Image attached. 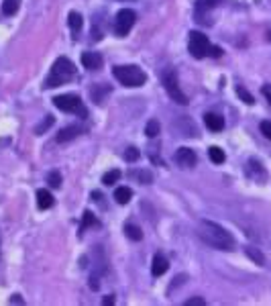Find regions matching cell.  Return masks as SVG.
Wrapping results in <instances>:
<instances>
[{
    "label": "cell",
    "mask_w": 271,
    "mask_h": 306,
    "mask_svg": "<svg viewBox=\"0 0 271 306\" xmlns=\"http://www.w3.org/2000/svg\"><path fill=\"white\" fill-rule=\"evenodd\" d=\"M198 237L206 245H210L214 249H221V251L235 249V237L227 229H223L219 223H214V221H200V225H198Z\"/></svg>",
    "instance_id": "cell-1"
},
{
    "label": "cell",
    "mask_w": 271,
    "mask_h": 306,
    "mask_svg": "<svg viewBox=\"0 0 271 306\" xmlns=\"http://www.w3.org/2000/svg\"><path fill=\"white\" fill-rule=\"evenodd\" d=\"M74 76H76V66L68 58H58L56 64L51 66L47 78H45L43 88H58V86L70 82Z\"/></svg>",
    "instance_id": "cell-2"
},
{
    "label": "cell",
    "mask_w": 271,
    "mask_h": 306,
    "mask_svg": "<svg viewBox=\"0 0 271 306\" xmlns=\"http://www.w3.org/2000/svg\"><path fill=\"white\" fill-rule=\"evenodd\" d=\"M115 78L127 88H139L147 82V74L139 66H119L115 68Z\"/></svg>",
    "instance_id": "cell-3"
},
{
    "label": "cell",
    "mask_w": 271,
    "mask_h": 306,
    "mask_svg": "<svg viewBox=\"0 0 271 306\" xmlns=\"http://www.w3.org/2000/svg\"><path fill=\"white\" fill-rule=\"evenodd\" d=\"M161 82H164V88L168 90V94H170V98H172L174 102H178V105H182V107L188 105V96L182 92L180 82H178V76H176V72H174L172 68H168L164 74H161Z\"/></svg>",
    "instance_id": "cell-4"
},
{
    "label": "cell",
    "mask_w": 271,
    "mask_h": 306,
    "mask_svg": "<svg viewBox=\"0 0 271 306\" xmlns=\"http://www.w3.org/2000/svg\"><path fill=\"white\" fill-rule=\"evenodd\" d=\"M53 105H56L60 111H64V113H74V115H80L82 119L88 117V111H86V107H84V102H82L80 96H76V94L56 96V98H53Z\"/></svg>",
    "instance_id": "cell-5"
},
{
    "label": "cell",
    "mask_w": 271,
    "mask_h": 306,
    "mask_svg": "<svg viewBox=\"0 0 271 306\" xmlns=\"http://www.w3.org/2000/svg\"><path fill=\"white\" fill-rule=\"evenodd\" d=\"M188 49H190V54L192 58L196 60H202L208 56V49H210V41L204 33L200 31H192L190 33V41H188Z\"/></svg>",
    "instance_id": "cell-6"
},
{
    "label": "cell",
    "mask_w": 271,
    "mask_h": 306,
    "mask_svg": "<svg viewBox=\"0 0 271 306\" xmlns=\"http://www.w3.org/2000/svg\"><path fill=\"white\" fill-rule=\"evenodd\" d=\"M135 21H137L135 11H131V9H123V11H119V13H117V17H115V33H117L119 37H127V35H129V31L133 29Z\"/></svg>",
    "instance_id": "cell-7"
},
{
    "label": "cell",
    "mask_w": 271,
    "mask_h": 306,
    "mask_svg": "<svg viewBox=\"0 0 271 306\" xmlns=\"http://www.w3.org/2000/svg\"><path fill=\"white\" fill-rule=\"evenodd\" d=\"M174 160H176V164H178L180 168H186V170L194 168V166H196V162H198L194 149H190V147H180V149L176 151Z\"/></svg>",
    "instance_id": "cell-8"
},
{
    "label": "cell",
    "mask_w": 271,
    "mask_h": 306,
    "mask_svg": "<svg viewBox=\"0 0 271 306\" xmlns=\"http://www.w3.org/2000/svg\"><path fill=\"white\" fill-rule=\"evenodd\" d=\"M82 64L88 70H100L102 64H104V60H102L100 54H96V51H86V54L82 56Z\"/></svg>",
    "instance_id": "cell-9"
},
{
    "label": "cell",
    "mask_w": 271,
    "mask_h": 306,
    "mask_svg": "<svg viewBox=\"0 0 271 306\" xmlns=\"http://www.w3.org/2000/svg\"><path fill=\"white\" fill-rule=\"evenodd\" d=\"M168 268H170V264H168V260H166V255L155 253L153 266H151V274H153L155 278H159V276H164V274L168 272Z\"/></svg>",
    "instance_id": "cell-10"
},
{
    "label": "cell",
    "mask_w": 271,
    "mask_h": 306,
    "mask_svg": "<svg viewBox=\"0 0 271 306\" xmlns=\"http://www.w3.org/2000/svg\"><path fill=\"white\" fill-rule=\"evenodd\" d=\"M204 123H206V127H208L210 131H214V133H219V131L225 129V119H223L221 115H216V113H206V115H204Z\"/></svg>",
    "instance_id": "cell-11"
},
{
    "label": "cell",
    "mask_w": 271,
    "mask_h": 306,
    "mask_svg": "<svg viewBox=\"0 0 271 306\" xmlns=\"http://www.w3.org/2000/svg\"><path fill=\"white\" fill-rule=\"evenodd\" d=\"M82 133H84V129H82L80 125H70V127H66L64 131L58 133V143H68V141L76 139V137L82 135Z\"/></svg>",
    "instance_id": "cell-12"
},
{
    "label": "cell",
    "mask_w": 271,
    "mask_h": 306,
    "mask_svg": "<svg viewBox=\"0 0 271 306\" xmlns=\"http://www.w3.org/2000/svg\"><path fill=\"white\" fill-rule=\"evenodd\" d=\"M37 207H39L41 211H47V209L53 207V194H51L49 190H45V188L37 190Z\"/></svg>",
    "instance_id": "cell-13"
},
{
    "label": "cell",
    "mask_w": 271,
    "mask_h": 306,
    "mask_svg": "<svg viewBox=\"0 0 271 306\" xmlns=\"http://www.w3.org/2000/svg\"><path fill=\"white\" fill-rule=\"evenodd\" d=\"M247 174H249L251 178H255V180H263V178H265V170L261 168V164H259L257 160H249V164H247Z\"/></svg>",
    "instance_id": "cell-14"
},
{
    "label": "cell",
    "mask_w": 271,
    "mask_h": 306,
    "mask_svg": "<svg viewBox=\"0 0 271 306\" xmlns=\"http://www.w3.org/2000/svg\"><path fill=\"white\" fill-rule=\"evenodd\" d=\"M219 3H221V0H198V5H196V17H198V21H202L204 11H210L214 7H219Z\"/></svg>",
    "instance_id": "cell-15"
},
{
    "label": "cell",
    "mask_w": 271,
    "mask_h": 306,
    "mask_svg": "<svg viewBox=\"0 0 271 306\" xmlns=\"http://www.w3.org/2000/svg\"><path fill=\"white\" fill-rule=\"evenodd\" d=\"M115 198H117L119 204H129L131 198H133V190L129 186H121V188L115 190Z\"/></svg>",
    "instance_id": "cell-16"
},
{
    "label": "cell",
    "mask_w": 271,
    "mask_h": 306,
    "mask_svg": "<svg viewBox=\"0 0 271 306\" xmlns=\"http://www.w3.org/2000/svg\"><path fill=\"white\" fill-rule=\"evenodd\" d=\"M68 25H70V29H72L74 33H80V29H82V25H84L82 15H80V13H76V11H72V13H70V17H68Z\"/></svg>",
    "instance_id": "cell-17"
},
{
    "label": "cell",
    "mask_w": 271,
    "mask_h": 306,
    "mask_svg": "<svg viewBox=\"0 0 271 306\" xmlns=\"http://www.w3.org/2000/svg\"><path fill=\"white\" fill-rule=\"evenodd\" d=\"M125 235H127L131 241H141V239H143V231H141L137 225H133V223H127V225H125Z\"/></svg>",
    "instance_id": "cell-18"
},
{
    "label": "cell",
    "mask_w": 271,
    "mask_h": 306,
    "mask_svg": "<svg viewBox=\"0 0 271 306\" xmlns=\"http://www.w3.org/2000/svg\"><path fill=\"white\" fill-rule=\"evenodd\" d=\"M245 253L249 255V258H251L257 266H265V255H263L257 247H245Z\"/></svg>",
    "instance_id": "cell-19"
},
{
    "label": "cell",
    "mask_w": 271,
    "mask_h": 306,
    "mask_svg": "<svg viewBox=\"0 0 271 306\" xmlns=\"http://www.w3.org/2000/svg\"><path fill=\"white\" fill-rule=\"evenodd\" d=\"M19 9H21V0H5V3H3V13H5L7 17L17 15Z\"/></svg>",
    "instance_id": "cell-20"
},
{
    "label": "cell",
    "mask_w": 271,
    "mask_h": 306,
    "mask_svg": "<svg viewBox=\"0 0 271 306\" xmlns=\"http://www.w3.org/2000/svg\"><path fill=\"white\" fill-rule=\"evenodd\" d=\"M88 227H98V219H96L90 211H86V213H84V219H82V225H80V235H82Z\"/></svg>",
    "instance_id": "cell-21"
},
{
    "label": "cell",
    "mask_w": 271,
    "mask_h": 306,
    "mask_svg": "<svg viewBox=\"0 0 271 306\" xmlns=\"http://www.w3.org/2000/svg\"><path fill=\"white\" fill-rule=\"evenodd\" d=\"M208 156H210V160H212L214 164H223V162L227 160L225 151H223L221 147H210V149H208Z\"/></svg>",
    "instance_id": "cell-22"
},
{
    "label": "cell",
    "mask_w": 271,
    "mask_h": 306,
    "mask_svg": "<svg viewBox=\"0 0 271 306\" xmlns=\"http://www.w3.org/2000/svg\"><path fill=\"white\" fill-rule=\"evenodd\" d=\"M119 178H121V172H119V170H111V172H106V174L102 176V184L113 186L115 182H119Z\"/></svg>",
    "instance_id": "cell-23"
},
{
    "label": "cell",
    "mask_w": 271,
    "mask_h": 306,
    "mask_svg": "<svg viewBox=\"0 0 271 306\" xmlns=\"http://www.w3.org/2000/svg\"><path fill=\"white\" fill-rule=\"evenodd\" d=\"M108 92H111V88H108V86H96V88H92V90H90V94H92L94 102H102V96H104V94H108Z\"/></svg>",
    "instance_id": "cell-24"
},
{
    "label": "cell",
    "mask_w": 271,
    "mask_h": 306,
    "mask_svg": "<svg viewBox=\"0 0 271 306\" xmlns=\"http://www.w3.org/2000/svg\"><path fill=\"white\" fill-rule=\"evenodd\" d=\"M145 133H147V137H151V139H153V137H157V135L161 133L159 123H157L155 119H153V121H149V123H147V127H145Z\"/></svg>",
    "instance_id": "cell-25"
},
{
    "label": "cell",
    "mask_w": 271,
    "mask_h": 306,
    "mask_svg": "<svg viewBox=\"0 0 271 306\" xmlns=\"http://www.w3.org/2000/svg\"><path fill=\"white\" fill-rule=\"evenodd\" d=\"M47 182L51 188H60L62 186V174L60 172H49L47 174Z\"/></svg>",
    "instance_id": "cell-26"
},
{
    "label": "cell",
    "mask_w": 271,
    "mask_h": 306,
    "mask_svg": "<svg viewBox=\"0 0 271 306\" xmlns=\"http://www.w3.org/2000/svg\"><path fill=\"white\" fill-rule=\"evenodd\" d=\"M51 125H53V117H45V119L35 127V135H43Z\"/></svg>",
    "instance_id": "cell-27"
},
{
    "label": "cell",
    "mask_w": 271,
    "mask_h": 306,
    "mask_svg": "<svg viewBox=\"0 0 271 306\" xmlns=\"http://www.w3.org/2000/svg\"><path fill=\"white\" fill-rule=\"evenodd\" d=\"M139 158H141V153H139L137 147H129V149L125 151V160H127V162H137Z\"/></svg>",
    "instance_id": "cell-28"
},
{
    "label": "cell",
    "mask_w": 271,
    "mask_h": 306,
    "mask_svg": "<svg viewBox=\"0 0 271 306\" xmlns=\"http://www.w3.org/2000/svg\"><path fill=\"white\" fill-rule=\"evenodd\" d=\"M237 94L243 98V102H247V105H253V102H255V98H253V96H251L243 86H237Z\"/></svg>",
    "instance_id": "cell-29"
},
{
    "label": "cell",
    "mask_w": 271,
    "mask_h": 306,
    "mask_svg": "<svg viewBox=\"0 0 271 306\" xmlns=\"http://www.w3.org/2000/svg\"><path fill=\"white\" fill-rule=\"evenodd\" d=\"M135 176L141 180V184H151V182H153V176H151V172H137Z\"/></svg>",
    "instance_id": "cell-30"
},
{
    "label": "cell",
    "mask_w": 271,
    "mask_h": 306,
    "mask_svg": "<svg viewBox=\"0 0 271 306\" xmlns=\"http://www.w3.org/2000/svg\"><path fill=\"white\" fill-rule=\"evenodd\" d=\"M261 133L271 141V123H269V121H263V123H261Z\"/></svg>",
    "instance_id": "cell-31"
},
{
    "label": "cell",
    "mask_w": 271,
    "mask_h": 306,
    "mask_svg": "<svg viewBox=\"0 0 271 306\" xmlns=\"http://www.w3.org/2000/svg\"><path fill=\"white\" fill-rule=\"evenodd\" d=\"M208 56H212V58H221V56H223V49H221V47H216V45H210Z\"/></svg>",
    "instance_id": "cell-32"
},
{
    "label": "cell",
    "mask_w": 271,
    "mask_h": 306,
    "mask_svg": "<svg viewBox=\"0 0 271 306\" xmlns=\"http://www.w3.org/2000/svg\"><path fill=\"white\" fill-rule=\"evenodd\" d=\"M204 304H206L204 298H190V300H186V306H204Z\"/></svg>",
    "instance_id": "cell-33"
},
{
    "label": "cell",
    "mask_w": 271,
    "mask_h": 306,
    "mask_svg": "<svg viewBox=\"0 0 271 306\" xmlns=\"http://www.w3.org/2000/svg\"><path fill=\"white\" fill-rule=\"evenodd\" d=\"M117 300H115V296H104V300H102V304L104 306H111V304H115Z\"/></svg>",
    "instance_id": "cell-34"
},
{
    "label": "cell",
    "mask_w": 271,
    "mask_h": 306,
    "mask_svg": "<svg viewBox=\"0 0 271 306\" xmlns=\"http://www.w3.org/2000/svg\"><path fill=\"white\" fill-rule=\"evenodd\" d=\"M263 94L267 96V100H269V105H271V88H269V86H265V88H263Z\"/></svg>",
    "instance_id": "cell-35"
},
{
    "label": "cell",
    "mask_w": 271,
    "mask_h": 306,
    "mask_svg": "<svg viewBox=\"0 0 271 306\" xmlns=\"http://www.w3.org/2000/svg\"><path fill=\"white\" fill-rule=\"evenodd\" d=\"M11 304H23V298H19V294H15V296L11 298Z\"/></svg>",
    "instance_id": "cell-36"
},
{
    "label": "cell",
    "mask_w": 271,
    "mask_h": 306,
    "mask_svg": "<svg viewBox=\"0 0 271 306\" xmlns=\"http://www.w3.org/2000/svg\"><path fill=\"white\" fill-rule=\"evenodd\" d=\"M269 41H271V31H269Z\"/></svg>",
    "instance_id": "cell-37"
}]
</instances>
